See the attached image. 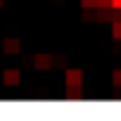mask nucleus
Instances as JSON below:
<instances>
[{
	"instance_id": "nucleus-13",
	"label": "nucleus",
	"mask_w": 121,
	"mask_h": 121,
	"mask_svg": "<svg viewBox=\"0 0 121 121\" xmlns=\"http://www.w3.org/2000/svg\"><path fill=\"white\" fill-rule=\"evenodd\" d=\"M3 5H5V0H0V7H3Z\"/></svg>"
},
{
	"instance_id": "nucleus-12",
	"label": "nucleus",
	"mask_w": 121,
	"mask_h": 121,
	"mask_svg": "<svg viewBox=\"0 0 121 121\" xmlns=\"http://www.w3.org/2000/svg\"><path fill=\"white\" fill-rule=\"evenodd\" d=\"M112 7L114 10H121V0H112Z\"/></svg>"
},
{
	"instance_id": "nucleus-3",
	"label": "nucleus",
	"mask_w": 121,
	"mask_h": 121,
	"mask_svg": "<svg viewBox=\"0 0 121 121\" xmlns=\"http://www.w3.org/2000/svg\"><path fill=\"white\" fill-rule=\"evenodd\" d=\"M3 52H5V55H19V52H22L19 38H5V40H3Z\"/></svg>"
},
{
	"instance_id": "nucleus-10",
	"label": "nucleus",
	"mask_w": 121,
	"mask_h": 121,
	"mask_svg": "<svg viewBox=\"0 0 121 121\" xmlns=\"http://www.w3.org/2000/svg\"><path fill=\"white\" fill-rule=\"evenodd\" d=\"M102 7H112V0H95V10H102Z\"/></svg>"
},
{
	"instance_id": "nucleus-11",
	"label": "nucleus",
	"mask_w": 121,
	"mask_h": 121,
	"mask_svg": "<svg viewBox=\"0 0 121 121\" xmlns=\"http://www.w3.org/2000/svg\"><path fill=\"white\" fill-rule=\"evenodd\" d=\"M81 7L83 10H95V0H81Z\"/></svg>"
},
{
	"instance_id": "nucleus-2",
	"label": "nucleus",
	"mask_w": 121,
	"mask_h": 121,
	"mask_svg": "<svg viewBox=\"0 0 121 121\" xmlns=\"http://www.w3.org/2000/svg\"><path fill=\"white\" fill-rule=\"evenodd\" d=\"M67 86L83 88V71L81 69H67Z\"/></svg>"
},
{
	"instance_id": "nucleus-4",
	"label": "nucleus",
	"mask_w": 121,
	"mask_h": 121,
	"mask_svg": "<svg viewBox=\"0 0 121 121\" xmlns=\"http://www.w3.org/2000/svg\"><path fill=\"white\" fill-rule=\"evenodd\" d=\"M33 67H36L38 71L52 69V55H36V57H33Z\"/></svg>"
},
{
	"instance_id": "nucleus-5",
	"label": "nucleus",
	"mask_w": 121,
	"mask_h": 121,
	"mask_svg": "<svg viewBox=\"0 0 121 121\" xmlns=\"http://www.w3.org/2000/svg\"><path fill=\"white\" fill-rule=\"evenodd\" d=\"M112 38L121 40V19H112Z\"/></svg>"
},
{
	"instance_id": "nucleus-8",
	"label": "nucleus",
	"mask_w": 121,
	"mask_h": 121,
	"mask_svg": "<svg viewBox=\"0 0 121 121\" xmlns=\"http://www.w3.org/2000/svg\"><path fill=\"white\" fill-rule=\"evenodd\" d=\"M64 62H67V59H64V55L52 57V67H55V69H64Z\"/></svg>"
},
{
	"instance_id": "nucleus-9",
	"label": "nucleus",
	"mask_w": 121,
	"mask_h": 121,
	"mask_svg": "<svg viewBox=\"0 0 121 121\" xmlns=\"http://www.w3.org/2000/svg\"><path fill=\"white\" fill-rule=\"evenodd\" d=\"M112 83H114V88H121V69L112 71Z\"/></svg>"
},
{
	"instance_id": "nucleus-1",
	"label": "nucleus",
	"mask_w": 121,
	"mask_h": 121,
	"mask_svg": "<svg viewBox=\"0 0 121 121\" xmlns=\"http://www.w3.org/2000/svg\"><path fill=\"white\" fill-rule=\"evenodd\" d=\"M3 83H5L7 88L19 86V83H22V71H19V69H5V71H3Z\"/></svg>"
},
{
	"instance_id": "nucleus-6",
	"label": "nucleus",
	"mask_w": 121,
	"mask_h": 121,
	"mask_svg": "<svg viewBox=\"0 0 121 121\" xmlns=\"http://www.w3.org/2000/svg\"><path fill=\"white\" fill-rule=\"evenodd\" d=\"M67 97H69V100H81V97H83V93H81V88L67 86Z\"/></svg>"
},
{
	"instance_id": "nucleus-7",
	"label": "nucleus",
	"mask_w": 121,
	"mask_h": 121,
	"mask_svg": "<svg viewBox=\"0 0 121 121\" xmlns=\"http://www.w3.org/2000/svg\"><path fill=\"white\" fill-rule=\"evenodd\" d=\"M112 12H114V7H102L100 14H97V22H109L112 19Z\"/></svg>"
}]
</instances>
